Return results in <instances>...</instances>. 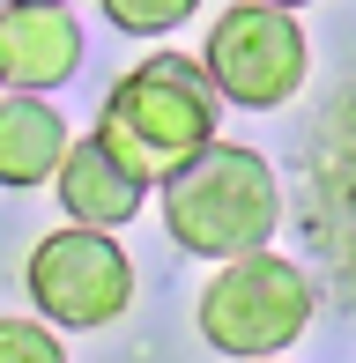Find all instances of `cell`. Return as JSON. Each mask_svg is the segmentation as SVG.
<instances>
[{
    "instance_id": "9",
    "label": "cell",
    "mask_w": 356,
    "mask_h": 363,
    "mask_svg": "<svg viewBox=\"0 0 356 363\" xmlns=\"http://www.w3.org/2000/svg\"><path fill=\"white\" fill-rule=\"evenodd\" d=\"M193 8H201V0H104L111 30H126V38H164V30H178Z\"/></svg>"
},
{
    "instance_id": "8",
    "label": "cell",
    "mask_w": 356,
    "mask_h": 363,
    "mask_svg": "<svg viewBox=\"0 0 356 363\" xmlns=\"http://www.w3.org/2000/svg\"><path fill=\"white\" fill-rule=\"evenodd\" d=\"M60 156H67V119L60 104H45L38 89L0 96V186L30 193L45 178H60Z\"/></svg>"
},
{
    "instance_id": "4",
    "label": "cell",
    "mask_w": 356,
    "mask_h": 363,
    "mask_svg": "<svg viewBox=\"0 0 356 363\" xmlns=\"http://www.w3.org/2000/svg\"><path fill=\"white\" fill-rule=\"evenodd\" d=\"M23 289H30V304H38L52 326L89 334V326H111L126 304H134V267H126V252H119V230L67 223V230H52V238L30 245Z\"/></svg>"
},
{
    "instance_id": "6",
    "label": "cell",
    "mask_w": 356,
    "mask_h": 363,
    "mask_svg": "<svg viewBox=\"0 0 356 363\" xmlns=\"http://www.w3.org/2000/svg\"><path fill=\"white\" fill-rule=\"evenodd\" d=\"M82 67V30L67 0H0V82L52 89Z\"/></svg>"
},
{
    "instance_id": "7",
    "label": "cell",
    "mask_w": 356,
    "mask_h": 363,
    "mask_svg": "<svg viewBox=\"0 0 356 363\" xmlns=\"http://www.w3.org/2000/svg\"><path fill=\"white\" fill-rule=\"evenodd\" d=\"M141 193H149V186H141L96 134L89 141H67V156H60V208H67V223L126 230L134 208H141Z\"/></svg>"
},
{
    "instance_id": "2",
    "label": "cell",
    "mask_w": 356,
    "mask_h": 363,
    "mask_svg": "<svg viewBox=\"0 0 356 363\" xmlns=\"http://www.w3.org/2000/svg\"><path fill=\"white\" fill-rule=\"evenodd\" d=\"M164 230L193 259L260 252L282 230V186H274L267 156L238 141H208L201 156H186L164 178Z\"/></svg>"
},
{
    "instance_id": "10",
    "label": "cell",
    "mask_w": 356,
    "mask_h": 363,
    "mask_svg": "<svg viewBox=\"0 0 356 363\" xmlns=\"http://www.w3.org/2000/svg\"><path fill=\"white\" fill-rule=\"evenodd\" d=\"M0 363H67V341H52L30 319H0Z\"/></svg>"
},
{
    "instance_id": "3",
    "label": "cell",
    "mask_w": 356,
    "mask_h": 363,
    "mask_svg": "<svg viewBox=\"0 0 356 363\" xmlns=\"http://www.w3.org/2000/svg\"><path fill=\"white\" fill-rule=\"evenodd\" d=\"M201 341L216 356H238V363H260V356H282L289 341L312 326V282H304L297 259L282 252H238L223 259V274L201 289V311H193Z\"/></svg>"
},
{
    "instance_id": "5",
    "label": "cell",
    "mask_w": 356,
    "mask_h": 363,
    "mask_svg": "<svg viewBox=\"0 0 356 363\" xmlns=\"http://www.w3.org/2000/svg\"><path fill=\"white\" fill-rule=\"evenodd\" d=\"M208 82L223 89V104L245 111H274L304 89V67H312V38L297 30V15L282 0H238L230 15H216L208 30Z\"/></svg>"
},
{
    "instance_id": "1",
    "label": "cell",
    "mask_w": 356,
    "mask_h": 363,
    "mask_svg": "<svg viewBox=\"0 0 356 363\" xmlns=\"http://www.w3.org/2000/svg\"><path fill=\"white\" fill-rule=\"evenodd\" d=\"M216 119H223V89L208 82V67H193L178 52H149L141 67H126L111 82L104 111H96V141L141 186H156L216 141Z\"/></svg>"
},
{
    "instance_id": "11",
    "label": "cell",
    "mask_w": 356,
    "mask_h": 363,
    "mask_svg": "<svg viewBox=\"0 0 356 363\" xmlns=\"http://www.w3.org/2000/svg\"><path fill=\"white\" fill-rule=\"evenodd\" d=\"M282 8H312V0H282Z\"/></svg>"
}]
</instances>
